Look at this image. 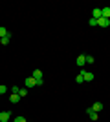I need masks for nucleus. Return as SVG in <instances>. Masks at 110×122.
Returning a JSON list of instances; mask_svg holds the SVG:
<instances>
[{
    "mask_svg": "<svg viewBox=\"0 0 110 122\" xmlns=\"http://www.w3.org/2000/svg\"><path fill=\"white\" fill-rule=\"evenodd\" d=\"M31 76H33V78H35L37 86H42V84H44V78H42V71H41V69H35Z\"/></svg>",
    "mask_w": 110,
    "mask_h": 122,
    "instance_id": "1",
    "label": "nucleus"
},
{
    "mask_svg": "<svg viewBox=\"0 0 110 122\" xmlns=\"http://www.w3.org/2000/svg\"><path fill=\"white\" fill-rule=\"evenodd\" d=\"M86 115H88L92 120H97V118H99V113H95L92 107H86Z\"/></svg>",
    "mask_w": 110,
    "mask_h": 122,
    "instance_id": "2",
    "label": "nucleus"
},
{
    "mask_svg": "<svg viewBox=\"0 0 110 122\" xmlns=\"http://www.w3.org/2000/svg\"><path fill=\"white\" fill-rule=\"evenodd\" d=\"M97 25H99V27H108V25H110V20H108V18H103V16H101L99 20H97Z\"/></svg>",
    "mask_w": 110,
    "mask_h": 122,
    "instance_id": "3",
    "label": "nucleus"
},
{
    "mask_svg": "<svg viewBox=\"0 0 110 122\" xmlns=\"http://www.w3.org/2000/svg\"><path fill=\"white\" fill-rule=\"evenodd\" d=\"M11 118V113L9 111H2L0 113V122H7Z\"/></svg>",
    "mask_w": 110,
    "mask_h": 122,
    "instance_id": "4",
    "label": "nucleus"
},
{
    "mask_svg": "<svg viewBox=\"0 0 110 122\" xmlns=\"http://www.w3.org/2000/svg\"><path fill=\"white\" fill-rule=\"evenodd\" d=\"M84 76V82H90V80H94V73H90V71H81Z\"/></svg>",
    "mask_w": 110,
    "mask_h": 122,
    "instance_id": "5",
    "label": "nucleus"
},
{
    "mask_svg": "<svg viewBox=\"0 0 110 122\" xmlns=\"http://www.w3.org/2000/svg\"><path fill=\"white\" fill-rule=\"evenodd\" d=\"M18 100H20V97H18V93H11V95H9V102H11V104H17Z\"/></svg>",
    "mask_w": 110,
    "mask_h": 122,
    "instance_id": "6",
    "label": "nucleus"
},
{
    "mask_svg": "<svg viewBox=\"0 0 110 122\" xmlns=\"http://www.w3.org/2000/svg\"><path fill=\"white\" fill-rule=\"evenodd\" d=\"M33 86H37L35 78H33V76H29V78H26V87H28V89H29V87H33Z\"/></svg>",
    "mask_w": 110,
    "mask_h": 122,
    "instance_id": "7",
    "label": "nucleus"
},
{
    "mask_svg": "<svg viewBox=\"0 0 110 122\" xmlns=\"http://www.w3.org/2000/svg\"><path fill=\"white\" fill-rule=\"evenodd\" d=\"M101 15H103V18L110 20V7H101Z\"/></svg>",
    "mask_w": 110,
    "mask_h": 122,
    "instance_id": "8",
    "label": "nucleus"
},
{
    "mask_svg": "<svg viewBox=\"0 0 110 122\" xmlns=\"http://www.w3.org/2000/svg\"><path fill=\"white\" fill-rule=\"evenodd\" d=\"M101 16H103V15H101V9H99V7H95V9H94V13H92V18H95V20H99Z\"/></svg>",
    "mask_w": 110,
    "mask_h": 122,
    "instance_id": "9",
    "label": "nucleus"
},
{
    "mask_svg": "<svg viewBox=\"0 0 110 122\" xmlns=\"http://www.w3.org/2000/svg\"><path fill=\"white\" fill-rule=\"evenodd\" d=\"M92 109H94V111H95V113H99V111H101V109H103V104H101V102H95L94 106H92Z\"/></svg>",
    "mask_w": 110,
    "mask_h": 122,
    "instance_id": "10",
    "label": "nucleus"
},
{
    "mask_svg": "<svg viewBox=\"0 0 110 122\" xmlns=\"http://www.w3.org/2000/svg\"><path fill=\"white\" fill-rule=\"evenodd\" d=\"M84 62H86V56H84V55H79L77 56V66H84Z\"/></svg>",
    "mask_w": 110,
    "mask_h": 122,
    "instance_id": "11",
    "label": "nucleus"
},
{
    "mask_svg": "<svg viewBox=\"0 0 110 122\" xmlns=\"http://www.w3.org/2000/svg\"><path fill=\"white\" fill-rule=\"evenodd\" d=\"M9 35V31L6 29V27H0V38H4V36H7Z\"/></svg>",
    "mask_w": 110,
    "mask_h": 122,
    "instance_id": "12",
    "label": "nucleus"
},
{
    "mask_svg": "<svg viewBox=\"0 0 110 122\" xmlns=\"http://www.w3.org/2000/svg\"><path fill=\"white\" fill-rule=\"evenodd\" d=\"M9 38H11V33H9L7 36H4V38H0V42H2L4 46H7V44H9Z\"/></svg>",
    "mask_w": 110,
    "mask_h": 122,
    "instance_id": "13",
    "label": "nucleus"
},
{
    "mask_svg": "<svg viewBox=\"0 0 110 122\" xmlns=\"http://www.w3.org/2000/svg\"><path fill=\"white\" fill-rule=\"evenodd\" d=\"M26 95H28V87H22V89H20V91H18V97H26Z\"/></svg>",
    "mask_w": 110,
    "mask_h": 122,
    "instance_id": "14",
    "label": "nucleus"
},
{
    "mask_svg": "<svg viewBox=\"0 0 110 122\" xmlns=\"http://www.w3.org/2000/svg\"><path fill=\"white\" fill-rule=\"evenodd\" d=\"M75 80H77L79 84H81V82H84V76H83V73H79V75H77V78H75Z\"/></svg>",
    "mask_w": 110,
    "mask_h": 122,
    "instance_id": "15",
    "label": "nucleus"
},
{
    "mask_svg": "<svg viewBox=\"0 0 110 122\" xmlns=\"http://www.w3.org/2000/svg\"><path fill=\"white\" fill-rule=\"evenodd\" d=\"M86 64H94V56L86 55Z\"/></svg>",
    "mask_w": 110,
    "mask_h": 122,
    "instance_id": "16",
    "label": "nucleus"
},
{
    "mask_svg": "<svg viewBox=\"0 0 110 122\" xmlns=\"http://www.w3.org/2000/svg\"><path fill=\"white\" fill-rule=\"evenodd\" d=\"M13 122H28V120L24 117H15V120H13Z\"/></svg>",
    "mask_w": 110,
    "mask_h": 122,
    "instance_id": "17",
    "label": "nucleus"
},
{
    "mask_svg": "<svg viewBox=\"0 0 110 122\" xmlns=\"http://www.w3.org/2000/svg\"><path fill=\"white\" fill-rule=\"evenodd\" d=\"M18 91H20V87H17V86L11 87V93H18Z\"/></svg>",
    "mask_w": 110,
    "mask_h": 122,
    "instance_id": "18",
    "label": "nucleus"
},
{
    "mask_svg": "<svg viewBox=\"0 0 110 122\" xmlns=\"http://www.w3.org/2000/svg\"><path fill=\"white\" fill-rule=\"evenodd\" d=\"M6 91H7V87H6V86H0V95H2V93H6Z\"/></svg>",
    "mask_w": 110,
    "mask_h": 122,
    "instance_id": "19",
    "label": "nucleus"
},
{
    "mask_svg": "<svg viewBox=\"0 0 110 122\" xmlns=\"http://www.w3.org/2000/svg\"><path fill=\"white\" fill-rule=\"evenodd\" d=\"M90 25H97V20H95V18H90Z\"/></svg>",
    "mask_w": 110,
    "mask_h": 122,
    "instance_id": "20",
    "label": "nucleus"
},
{
    "mask_svg": "<svg viewBox=\"0 0 110 122\" xmlns=\"http://www.w3.org/2000/svg\"><path fill=\"white\" fill-rule=\"evenodd\" d=\"M0 97H2V95H0Z\"/></svg>",
    "mask_w": 110,
    "mask_h": 122,
    "instance_id": "21",
    "label": "nucleus"
}]
</instances>
